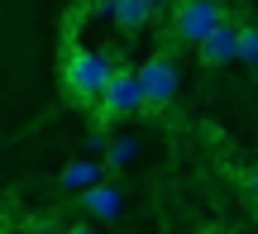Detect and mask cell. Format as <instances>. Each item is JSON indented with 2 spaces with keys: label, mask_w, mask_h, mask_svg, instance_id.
<instances>
[{
  "label": "cell",
  "mask_w": 258,
  "mask_h": 234,
  "mask_svg": "<svg viewBox=\"0 0 258 234\" xmlns=\"http://www.w3.org/2000/svg\"><path fill=\"white\" fill-rule=\"evenodd\" d=\"M115 67H120V57H115L110 48H86V43H77V38L62 43V86H67V96H72L77 105H91L96 96H101V86L110 82Z\"/></svg>",
  "instance_id": "6da1fadb"
},
{
  "label": "cell",
  "mask_w": 258,
  "mask_h": 234,
  "mask_svg": "<svg viewBox=\"0 0 258 234\" xmlns=\"http://www.w3.org/2000/svg\"><path fill=\"white\" fill-rule=\"evenodd\" d=\"M91 105H96V120H101V129H110V124H120V120H134V115H148V105H144V86H139L134 67H115L110 82L101 86V96H96Z\"/></svg>",
  "instance_id": "7a4b0ae2"
},
{
  "label": "cell",
  "mask_w": 258,
  "mask_h": 234,
  "mask_svg": "<svg viewBox=\"0 0 258 234\" xmlns=\"http://www.w3.org/2000/svg\"><path fill=\"white\" fill-rule=\"evenodd\" d=\"M167 24H172L177 43L196 48L215 24H225V10H220V0H177L172 15H167Z\"/></svg>",
  "instance_id": "3957f363"
},
{
  "label": "cell",
  "mask_w": 258,
  "mask_h": 234,
  "mask_svg": "<svg viewBox=\"0 0 258 234\" xmlns=\"http://www.w3.org/2000/svg\"><path fill=\"white\" fill-rule=\"evenodd\" d=\"M134 76H139V86H144V105H148V110H163V105H172L177 86H182V76H177V62H172L167 53L144 57V62L134 67Z\"/></svg>",
  "instance_id": "277c9868"
},
{
  "label": "cell",
  "mask_w": 258,
  "mask_h": 234,
  "mask_svg": "<svg viewBox=\"0 0 258 234\" xmlns=\"http://www.w3.org/2000/svg\"><path fill=\"white\" fill-rule=\"evenodd\" d=\"M158 10H163V0H91L86 15L110 19L120 34H144V29L158 19Z\"/></svg>",
  "instance_id": "5b68a950"
},
{
  "label": "cell",
  "mask_w": 258,
  "mask_h": 234,
  "mask_svg": "<svg viewBox=\"0 0 258 234\" xmlns=\"http://www.w3.org/2000/svg\"><path fill=\"white\" fill-rule=\"evenodd\" d=\"M196 57H201V67H230V62H239V29H234V24H215L211 34L196 43Z\"/></svg>",
  "instance_id": "8992f818"
},
{
  "label": "cell",
  "mask_w": 258,
  "mask_h": 234,
  "mask_svg": "<svg viewBox=\"0 0 258 234\" xmlns=\"http://www.w3.org/2000/svg\"><path fill=\"white\" fill-rule=\"evenodd\" d=\"M82 196V210L86 215H96V220H105V225H115V220L124 215V191L115 187L110 177H101L96 187H86V191H77Z\"/></svg>",
  "instance_id": "52a82bcc"
},
{
  "label": "cell",
  "mask_w": 258,
  "mask_h": 234,
  "mask_svg": "<svg viewBox=\"0 0 258 234\" xmlns=\"http://www.w3.org/2000/svg\"><path fill=\"white\" fill-rule=\"evenodd\" d=\"M101 177H105L101 158H72V163H62V172H57L62 191H86V187H96Z\"/></svg>",
  "instance_id": "ba28073f"
},
{
  "label": "cell",
  "mask_w": 258,
  "mask_h": 234,
  "mask_svg": "<svg viewBox=\"0 0 258 234\" xmlns=\"http://www.w3.org/2000/svg\"><path fill=\"white\" fill-rule=\"evenodd\" d=\"M134 158H139V143H134V139H110V143H105L101 168H105V177H115V172H120V168H129Z\"/></svg>",
  "instance_id": "9c48e42d"
},
{
  "label": "cell",
  "mask_w": 258,
  "mask_h": 234,
  "mask_svg": "<svg viewBox=\"0 0 258 234\" xmlns=\"http://www.w3.org/2000/svg\"><path fill=\"white\" fill-rule=\"evenodd\" d=\"M239 62L244 67L258 62V24H239Z\"/></svg>",
  "instance_id": "30bf717a"
},
{
  "label": "cell",
  "mask_w": 258,
  "mask_h": 234,
  "mask_svg": "<svg viewBox=\"0 0 258 234\" xmlns=\"http://www.w3.org/2000/svg\"><path fill=\"white\" fill-rule=\"evenodd\" d=\"M62 234H96V229H86V225H67Z\"/></svg>",
  "instance_id": "8fae6325"
},
{
  "label": "cell",
  "mask_w": 258,
  "mask_h": 234,
  "mask_svg": "<svg viewBox=\"0 0 258 234\" xmlns=\"http://www.w3.org/2000/svg\"><path fill=\"white\" fill-rule=\"evenodd\" d=\"M249 191H253V201H258V172H249Z\"/></svg>",
  "instance_id": "7c38bea8"
},
{
  "label": "cell",
  "mask_w": 258,
  "mask_h": 234,
  "mask_svg": "<svg viewBox=\"0 0 258 234\" xmlns=\"http://www.w3.org/2000/svg\"><path fill=\"white\" fill-rule=\"evenodd\" d=\"M249 72H253V82H258V62H253V67H249Z\"/></svg>",
  "instance_id": "4fadbf2b"
},
{
  "label": "cell",
  "mask_w": 258,
  "mask_h": 234,
  "mask_svg": "<svg viewBox=\"0 0 258 234\" xmlns=\"http://www.w3.org/2000/svg\"><path fill=\"white\" fill-rule=\"evenodd\" d=\"M225 234H230V229H225Z\"/></svg>",
  "instance_id": "5bb4252c"
}]
</instances>
